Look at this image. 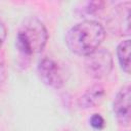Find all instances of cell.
<instances>
[{
  "label": "cell",
  "instance_id": "obj_1",
  "mask_svg": "<svg viewBox=\"0 0 131 131\" xmlns=\"http://www.w3.org/2000/svg\"><path fill=\"white\" fill-rule=\"evenodd\" d=\"M104 37V28L98 21L87 19L75 25L68 31L66 43L73 53L87 56L99 48Z\"/></svg>",
  "mask_w": 131,
  "mask_h": 131
},
{
  "label": "cell",
  "instance_id": "obj_2",
  "mask_svg": "<svg viewBox=\"0 0 131 131\" xmlns=\"http://www.w3.org/2000/svg\"><path fill=\"white\" fill-rule=\"evenodd\" d=\"M48 40V33L44 24L35 16L27 17L17 34L15 44L18 51L29 57L33 54L40 53Z\"/></svg>",
  "mask_w": 131,
  "mask_h": 131
},
{
  "label": "cell",
  "instance_id": "obj_3",
  "mask_svg": "<svg viewBox=\"0 0 131 131\" xmlns=\"http://www.w3.org/2000/svg\"><path fill=\"white\" fill-rule=\"evenodd\" d=\"M85 69L88 75L94 79H101L107 76L113 69L112 54L106 49H96L86 56Z\"/></svg>",
  "mask_w": 131,
  "mask_h": 131
},
{
  "label": "cell",
  "instance_id": "obj_4",
  "mask_svg": "<svg viewBox=\"0 0 131 131\" xmlns=\"http://www.w3.org/2000/svg\"><path fill=\"white\" fill-rule=\"evenodd\" d=\"M38 74L42 82L51 88L59 89L64 84L62 70L59 64L50 57L45 56L39 60Z\"/></svg>",
  "mask_w": 131,
  "mask_h": 131
},
{
  "label": "cell",
  "instance_id": "obj_5",
  "mask_svg": "<svg viewBox=\"0 0 131 131\" xmlns=\"http://www.w3.org/2000/svg\"><path fill=\"white\" fill-rule=\"evenodd\" d=\"M114 113L118 122L123 126L130 123V86L122 87L117 93L114 100Z\"/></svg>",
  "mask_w": 131,
  "mask_h": 131
},
{
  "label": "cell",
  "instance_id": "obj_6",
  "mask_svg": "<svg viewBox=\"0 0 131 131\" xmlns=\"http://www.w3.org/2000/svg\"><path fill=\"white\" fill-rule=\"evenodd\" d=\"M104 88L100 84H94L88 88L85 93L79 98L78 104L81 108H90L95 106L103 97Z\"/></svg>",
  "mask_w": 131,
  "mask_h": 131
},
{
  "label": "cell",
  "instance_id": "obj_7",
  "mask_svg": "<svg viewBox=\"0 0 131 131\" xmlns=\"http://www.w3.org/2000/svg\"><path fill=\"white\" fill-rule=\"evenodd\" d=\"M117 55H118V60L122 70L126 74H129V70H130V57H129L130 56V40L129 39L122 41L118 45Z\"/></svg>",
  "mask_w": 131,
  "mask_h": 131
},
{
  "label": "cell",
  "instance_id": "obj_8",
  "mask_svg": "<svg viewBox=\"0 0 131 131\" xmlns=\"http://www.w3.org/2000/svg\"><path fill=\"white\" fill-rule=\"evenodd\" d=\"M89 123L91 125V127L93 129H96V130H101L103 129L104 125H105V121L104 119L102 118L101 115L99 114H93L90 119H89Z\"/></svg>",
  "mask_w": 131,
  "mask_h": 131
},
{
  "label": "cell",
  "instance_id": "obj_9",
  "mask_svg": "<svg viewBox=\"0 0 131 131\" xmlns=\"http://www.w3.org/2000/svg\"><path fill=\"white\" fill-rule=\"evenodd\" d=\"M103 4H104L103 2H90V3H88V7L86 8L87 12L88 13H95L99 9L102 8Z\"/></svg>",
  "mask_w": 131,
  "mask_h": 131
},
{
  "label": "cell",
  "instance_id": "obj_10",
  "mask_svg": "<svg viewBox=\"0 0 131 131\" xmlns=\"http://www.w3.org/2000/svg\"><path fill=\"white\" fill-rule=\"evenodd\" d=\"M6 34H7V30H6L5 24L3 23V20H2L1 17H0V47L2 46V44H3L4 41H5Z\"/></svg>",
  "mask_w": 131,
  "mask_h": 131
}]
</instances>
